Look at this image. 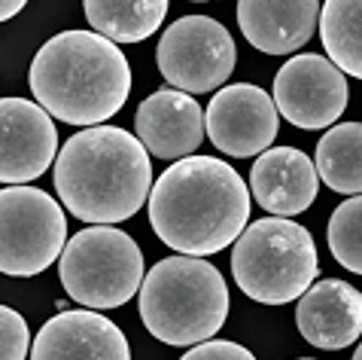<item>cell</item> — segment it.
Masks as SVG:
<instances>
[{"mask_svg":"<svg viewBox=\"0 0 362 360\" xmlns=\"http://www.w3.org/2000/svg\"><path fill=\"white\" fill-rule=\"evenodd\" d=\"M207 119L192 95L180 89H156L134 113V132L156 159H189L204 141Z\"/></svg>","mask_w":362,"mask_h":360,"instance_id":"cell-13","label":"cell"},{"mask_svg":"<svg viewBox=\"0 0 362 360\" xmlns=\"http://www.w3.org/2000/svg\"><path fill=\"white\" fill-rule=\"evenodd\" d=\"M317 165L296 147H271L253 162L250 193L271 217H296L317 198Z\"/></svg>","mask_w":362,"mask_h":360,"instance_id":"cell-15","label":"cell"},{"mask_svg":"<svg viewBox=\"0 0 362 360\" xmlns=\"http://www.w3.org/2000/svg\"><path fill=\"white\" fill-rule=\"evenodd\" d=\"M67 247V217L58 198L37 186L0 189V272L31 278Z\"/></svg>","mask_w":362,"mask_h":360,"instance_id":"cell-7","label":"cell"},{"mask_svg":"<svg viewBox=\"0 0 362 360\" xmlns=\"http://www.w3.org/2000/svg\"><path fill=\"white\" fill-rule=\"evenodd\" d=\"M354 360H362V342H359V348H356V354H354Z\"/></svg>","mask_w":362,"mask_h":360,"instance_id":"cell-24","label":"cell"},{"mask_svg":"<svg viewBox=\"0 0 362 360\" xmlns=\"http://www.w3.org/2000/svg\"><path fill=\"white\" fill-rule=\"evenodd\" d=\"M31 351V333L16 308H0V360H25Z\"/></svg>","mask_w":362,"mask_h":360,"instance_id":"cell-21","label":"cell"},{"mask_svg":"<svg viewBox=\"0 0 362 360\" xmlns=\"http://www.w3.org/2000/svg\"><path fill=\"white\" fill-rule=\"evenodd\" d=\"M28 86L52 119L95 128L125 107L132 95V67L122 49L107 37L62 31L40 46Z\"/></svg>","mask_w":362,"mask_h":360,"instance_id":"cell-3","label":"cell"},{"mask_svg":"<svg viewBox=\"0 0 362 360\" xmlns=\"http://www.w3.org/2000/svg\"><path fill=\"white\" fill-rule=\"evenodd\" d=\"M347 79L326 55H293L274 77V104L296 128H326L347 110Z\"/></svg>","mask_w":362,"mask_h":360,"instance_id":"cell-9","label":"cell"},{"mask_svg":"<svg viewBox=\"0 0 362 360\" xmlns=\"http://www.w3.org/2000/svg\"><path fill=\"white\" fill-rule=\"evenodd\" d=\"M156 62L165 83L180 92H214L235 74L238 49L223 22L210 16H183L158 40Z\"/></svg>","mask_w":362,"mask_h":360,"instance_id":"cell-8","label":"cell"},{"mask_svg":"<svg viewBox=\"0 0 362 360\" xmlns=\"http://www.w3.org/2000/svg\"><path fill=\"white\" fill-rule=\"evenodd\" d=\"M329 251L338 266L362 275V196L341 202L329 217Z\"/></svg>","mask_w":362,"mask_h":360,"instance_id":"cell-20","label":"cell"},{"mask_svg":"<svg viewBox=\"0 0 362 360\" xmlns=\"http://www.w3.org/2000/svg\"><path fill=\"white\" fill-rule=\"evenodd\" d=\"M320 37L329 62L341 74L362 79V0H326Z\"/></svg>","mask_w":362,"mask_h":360,"instance_id":"cell-19","label":"cell"},{"mask_svg":"<svg viewBox=\"0 0 362 360\" xmlns=\"http://www.w3.org/2000/svg\"><path fill=\"white\" fill-rule=\"evenodd\" d=\"M250 196L244 177L228 162L189 156L156 180L149 193V223L170 251L210 257L244 235Z\"/></svg>","mask_w":362,"mask_h":360,"instance_id":"cell-1","label":"cell"},{"mask_svg":"<svg viewBox=\"0 0 362 360\" xmlns=\"http://www.w3.org/2000/svg\"><path fill=\"white\" fill-rule=\"evenodd\" d=\"M228 284L204 257H168L146 272L140 287V321L165 345L210 342L228 317Z\"/></svg>","mask_w":362,"mask_h":360,"instance_id":"cell-4","label":"cell"},{"mask_svg":"<svg viewBox=\"0 0 362 360\" xmlns=\"http://www.w3.org/2000/svg\"><path fill=\"white\" fill-rule=\"evenodd\" d=\"M31 360H132V345L107 315L76 308L40 327Z\"/></svg>","mask_w":362,"mask_h":360,"instance_id":"cell-12","label":"cell"},{"mask_svg":"<svg viewBox=\"0 0 362 360\" xmlns=\"http://www.w3.org/2000/svg\"><path fill=\"white\" fill-rule=\"evenodd\" d=\"M180 360H256V354L228 339H210V342H201L192 351H186Z\"/></svg>","mask_w":362,"mask_h":360,"instance_id":"cell-22","label":"cell"},{"mask_svg":"<svg viewBox=\"0 0 362 360\" xmlns=\"http://www.w3.org/2000/svg\"><path fill=\"white\" fill-rule=\"evenodd\" d=\"M314 165L320 180L354 198L362 196V123H338L317 141Z\"/></svg>","mask_w":362,"mask_h":360,"instance_id":"cell-18","label":"cell"},{"mask_svg":"<svg viewBox=\"0 0 362 360\" xmlns=\"http://www.w3.org/2000/svg\"><path fill=\"white\" fill-rule=\"evenodd\" d=\"M62 287L86 308H119L140 293L144 251L128 232L116 226H88L67 242L62 263Z\"/></svg>","mask_w":362,"mask_h":360,"instance_id":"cell-6","label":"cell"},{"mask_svg":"<svg viewBox=\"0 0 362 360\" xmlns=\"http://www.w3.org/2000/svg\"><path fill=\"white\" fill-rule=\"evenodd\" d=\"M55 193L83 223H122L134 217L153 193L149 150L119 125L76 132L55 162Z\"/></svg>","mask_w":362,"mask_h":360,"instance_id":"cell-2","label":"cell"},{"mask_svg":"<svg viewBox=\"0 0 362 360\" xmlns=\"http://www.w3.org/2000/svg\"><path fill=\"white\" fill-rule=\"evenodd\" d=\"M296 327L305 342L341 351L362 336V293L338 278H323L298 299Z\"/></svg>","mask_w":362,"mask_h":360,"instance_id":"cell-14","label":"cell"},{"mask_svg":"<svg viewBox=\"0 0 362 360\" xmlns=\"http://www.w3.org/2000/svg\"><path fill=\"white\" fill-rule=\"evenodd\" d=\"M280 110L274 95L253 83L226 86L210 98L207 107V137L219 153L235 159H250L268 153L280 132Z\"/></svg>","mask_w":362,"mask_h":360,"instance_id":"cell-10","label":"cell"},{"mask_svg":"<svg viewBox=\"0 0 362 360\" xmlns=\"http://www.w3.org/2000/svg\"><path fill=\"white\" fill-rule=\"evenodd\" d=\"M317 244L301 223L289 217H262L244 229L231 251L235 284L262 305L301 299L317 281Z\"/></svg>","mask_w":362,"mask_h":360,"instance_id":"cell-5","label":"cell"},{"mask_svg":"<svg viewBox=\"0 0 362 360\" xmlns=\"http://www.w3.org/2000/svg\"><path fill=\"white\" fill-rule=\"evenodd\" d=\"M320 13L323 4L317 0H244L238 4V25L259 52L289 55L314 37Z\"/></svg>","mask_w":362,"mask_h":360,"instance_id":"cell-16","label":"cell"},{"mask_svg":"<svg viewBox=\"0 0 362 360\" xmlns=\"http://www.w3.org/2000/svg\"><path fill=\"white\" fill-rule=\"evenodd\" d=\"M0 180L22 186L52 168L58 150L55 119L37 101L6 95L0 101Z\"/></svg>","mask_w":362,"mask_h":360,"instance_id":"cell-11","label":"cell"},{"mask_svg":"<svg viewBox=\"0 0 362 360\" xmlns=\"http://www.w3.org/2000/svg\"><path fill=\"white\" fill-rule=\"evenodd\" d=\"M22 9H25L22 0H4V4H0V16H4V22H9V18L16 13H22Z\"/></svg>","mask_w":362,"mask_h":360,"instance_id":"cell-23","label":"cell"},{"mask_svg":"<svg viewBox=\"0 0 362 360\" xmlns=\"http://www.w3.org/2000/svg\"><path fill=\"white\" fill-rule=\"evenodd\" d=\"M83 9L92 31L110 43H140L153 37L168 16L165 0H88Z\"/></svg>","mask_w":362,"mask_h":360,"instance_id":"cell-17","label":"cell"},{"mask_svg":"<svg viewBox=\"0 0 362 360\" xmlns=\"http://www.w3.org/2000/svg\"><path fill=\"white\" fill-rule=\"evenodd\" d=\"M298 360H314V357H298Z\"/></svg>","mask_w":362,"mask_h":360,"instance_id":"cell-25","label":"cell"}]
</instances>
